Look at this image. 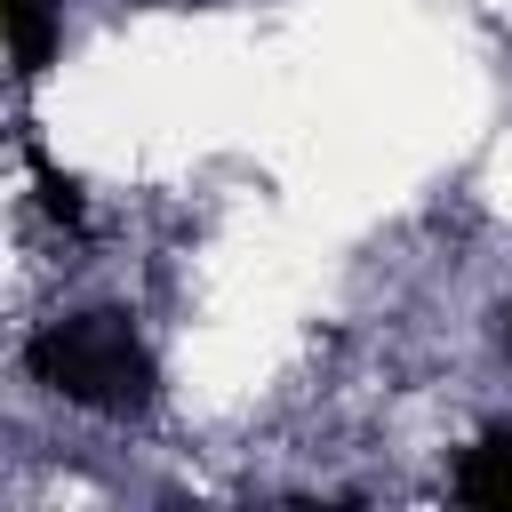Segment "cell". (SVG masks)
<instances>
[{
    "label": "cell",
    "instance_id": "3957f363",
    "mask_svg": "<svg viewBox=\"0 0 512 512\" xmlns=\"http://www.w3.org/2000/svg\"><path fill=\"white\" fill-rule=\"evenodd\" d=\"M8 8V48H16V72L32 80L48 56H56V0H0Z\"/></svg>",
    "mask_w": 512,
    "mask_h": 512
},
{
    "label": "cell",
    "instance_id": "277c9868",
    "mask_svg": "<svg viewBox=\"0 0 512 512\" xmlns=\"http://www.w3.org/2000/svg\"><path fill=\"white\" fill-rule=\"evenodd\" d=\"M24 160H32V176H40V208H48L56 224H72V232H80V224H88V208H80L72 176H64V168H48V152H40L32 136H24Z\"/></svg>",
    "mask_w": 512,
    "mask_h": 512
},
{
    "label": "cell",
    "instance_id": "7a4b0ae2",
    "mask_svg": "<svg viewBox=\"0 0 512 512\" xmlns=\"http://www.w3.org/2000/svg\"><path fill=\"white\" fill-rule=\"evenodd\" d=\"M456 496L480 504V512H512V432H480V448H464L456 464Z\"/></svg>",
    "mask_w": 512,
    "mask_h": 512
},
{
    "label": "cell",
    "instance_id": "6da1fadb",
    "mask_svg": "<svg viewBox=\"0 0 512 512\" xmlns=\"http://www.w3.org/2000/svg\"><path fill=\"white\" fill-rule=\"evenodd\" d=\"M24 368L72 408H104V416L152 408V352L136 344V328L120 312H80V320L40 328L24 344Z\"/></svg>",
    "mask_w": 512,
    "mask_h": 512
},
{
    "label": "cell",
    "instance_id": "5b68a950",
    "mask_svg": "<svg viewBox=\"0 0 512 512\" xmlns=\"http://www.w3.org/2000/svg\"><path fill=\"white\" fill-rule=\"evenodd\" d=\"M504 344H512V312H504Z\"/></svg>",
    "mask_w": 512,
    "mask_h": 512
}]
</instances>
